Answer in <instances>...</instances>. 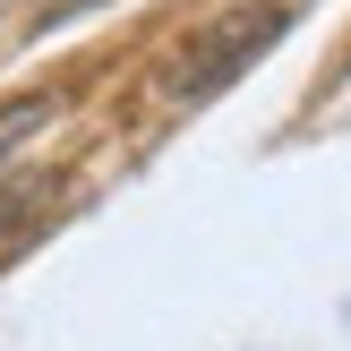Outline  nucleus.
<instances>
[{"label":"nucleus","instance_id":"1","mask_svg":"<svg viewBox=\"0 0 351 351\" xmlns=\"http://www.w3.org/2000/svg\"><path fill=\"white\" fill-rule=\"evenodd\" d=\"M283 26H291V0H257V9L215 17L206 34H189V43L171 51V69L154 77V95H163L171 112H197V103H215L232 77H249V69L266 60L274 43H283Z\"/></svg>","mask_w":351,"mask_h":351},{"label":"nucleus","instance_id":"2","mask_svg":"<svg viewBox=\"0 0 351 351\" xmlns=\"http://www.w3.org/2000/svg\"><path fill=\"white\" fill-rule=\"evenodd\" d=\"M60 197V171H34V180H17V189H0V249H17V240L34 232V215Z\"/></svg>","mask_w":351,"mask_h":351},{"label":"nucleus","instance_id":"3","mask_svg":"<svg viewBox=\"0 0 351 351\" xmlns=\"http://www.w3.org/2000/svg\"><path fill=\"white\" fill-rule=\"evenodd\" d=\"M43 120H51V95H17V103H0V163H9V154L26 146Z\"/></svg>","mask_w":351,"mask_h":351}]
</instances>
